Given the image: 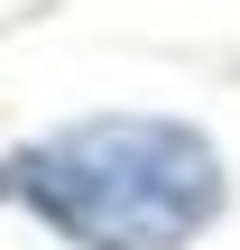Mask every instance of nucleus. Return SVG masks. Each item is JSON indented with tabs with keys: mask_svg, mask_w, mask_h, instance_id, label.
<instances>
[{
	"mask_svg": "<svg viewBox=\"0 0 240 250\" xmlns=\"http://www.w3.org/2000/svg\"><path fill=\"white\" fill-rule=\"evenodd\" d=\"M0 176L74 250H185L231 195L222 148L194 121H157V111H111V121L46 130Z\"/></svg>",
	"mask_w": 240,
	"mask_h": 250,
	"instance_id": "f257e3e1",
	"label": "nucleus"
},
{
	"mask_svg": "<svg viewBox=\"0 0 240 250\" xmlns=\"http://www.w3.org/2000/svg\"><path fill=\"white\" fill-rule=\"evenodd\" d=\"M0 186H9V176H0Z\"/></svg>",
	"mask_w": 240,
	"mask_h": 250,
	"instance_id": "f03ea898",
	"label": "nucleus"
}]
</instances>
